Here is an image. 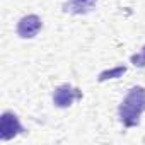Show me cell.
Wrapping results in <instances>:
<instances>
[{"label": "cell", "instance_id": "1", "mask_svg": "<svg viewBox=\"0 0 145 145\" xmlns=\"http://www.w3.org/2000/svg\"><path fill=\"white\" fill-rule=\"evenodd\" d=\"M145 111V87H131L118 108L120 121L126 128L140 125V116Z\"/></svg>", "mask_w": 145, "mask_h": 145}, {"label": "cell", "instance_id": "2", "mask_svg": "<svg viewBox=\"0 0 145 145\" xmlns=\"http://www.w3.org/2000/svg\"><path fill=\"white\" fill-rule=\"evenodd\" d=\"M21 133H24V126L21 125L17 114H14L12 111H4L0 116V140L7 142Z\"/></svg>", "mask_w": 145, "mask_h": 145}, {"label": "cell", "instance_id": "3", "mask_svg": "<svg viewBox=\"0 0 145 145\" xmlns=\"http://www.w3.org/2000/svg\"><path fill=\"white\" fill-rule=\"evenodd\" d=\"M79 99H82V91L70 84H61L53 92V103L58 108H68Z\"/></svg>", "mask_w": 145, "mask_h": 145}, {"label": "cell", "instance_id": "4", "mask_svg": "<svg viewBox=\"0 0 145 145\" xmlns=\"http://www.w3.org/2000/svg\"><path fill=\"white\" fill-rule=\"evenodd\" d=\"M41 19L36 16V14H29V16H24L19 22H17V34L22 38V39H31L34 38L39 31H41Z\"/></svg>", "mask_w": 145, "mask_h": 145}, {"label": "cell", "instance_id": "5", "mask_svg": "<svg viewBox=\"0 0 145 145\" xmlns=\"http://www.w3.org/2000/svg\"><path fill=\"white\" fill-rule=\"evenodd\" d=\"M99 0H67L65 5H63V10L67 14H75V16H82V14H87L91 12L96 4Z\"/></svg>", "mask_w": 145, "mask_h": 145}, {"label": "cell", "instance_id": "6", "mask_svg": "<svg viewBox=\"0 0 145 145\" xmlns=\"http://www.w3.org/2000/svg\"><path fill=\"white\" fill-rule=\"evenodd\" d=\"M126 72V67L125 65H120V67H114V68H109V70H104L99 74L97 80L99 82H104L108 79H118V77H123V74Z\"/></svg>", "mask_w": 145, "mask_h": 145}, {"label": "cell", "instance_id": "7", "mask_svg": "<svg viewBox=\"0 0 145 145\" xmlns=\"http://www.w3.org/2000/svg\"><path fill=\"white\" fill-rule=\"evenodd\" d=\"M131 63L135 67H145V58L142 53H137V55H131Z\"/></svg>", "mask_w": 145, "mask_h": 145}, {"label": "cell", "instance_id": "8", "mask_svg": "<svg viewBox=\"0 0 145 145\" xmlns=\"http://www.w3.org/2000/svg\"><path fill=\"white\" fill-rule=\"evenodd\" d=\"M142 55H143V58H145V46L142 48Z\"/></svg>", "mask_w": 145, "mask_h": 145}]
</instances>
